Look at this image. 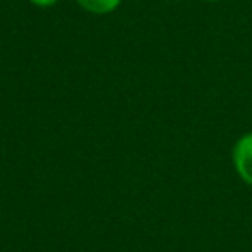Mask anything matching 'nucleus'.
I'll list each match as a JSON object with an SVG mask.
<instances>
[{
    "mask_svg": "<svg viewBox=\"0 0 252 252\" xmlns=\"http://www.w3.org/2000/svg\"><path fill=\"white\" fill-rule=\"evenodd\" d=\"M231 159H233V168L240 180L245 185L252 187V131L242 135L235 142Z\"/></svg>",
    "mask_w": 252,
    "mask_h": 252,
    "instance_id": "f257e3e1",
    "label": "nucleus"
},
{
    "mask_svg": "<svg viewBox=\"0 0 252 252\" xmlns=\"http://www.w3.org/2000/svg\"><path fill=\"white\" fill-rule=\"evenodd\" d=\"M76 2L87 12L98 14V16L114 12L119 7V4H121V0H76Z\"/></svg>",
    "mask_w": 252,
    "mask_h": 252,
    "instance_id": "f03ea898",
    "label": "nucleus"
},
{
    "mask_svg": "<svg viewBox=\"0 0 252 252\" xmlns=\"http://www.w3.org/2000/svg\"><path fill=\"white\" fill-rule=\"evenodd\" d=\"M33 5H36V7L40 9H47V7H52V5H56L59 0H30Z\"/></svg>",
    "mask_w": 252,
    "mask_h": 252,
    "instance_id": "7ed1b4c3",
    "label": "nucleus"
},
{
    "mask_svg": "<svg viewBox=\"0 0 252 252\" xmlns=\"http://www.w3.org/2000/svg\"><path fill=\"white\" fill-rule=\"evenodd\" d=\"M204 2H220V0H204Z\"/></svg>",
    "mask_w": 252,
    "mask_h": 252,
    "instance_id": "20e7f679",
    "label": "nucleus"
}]
</instances>
